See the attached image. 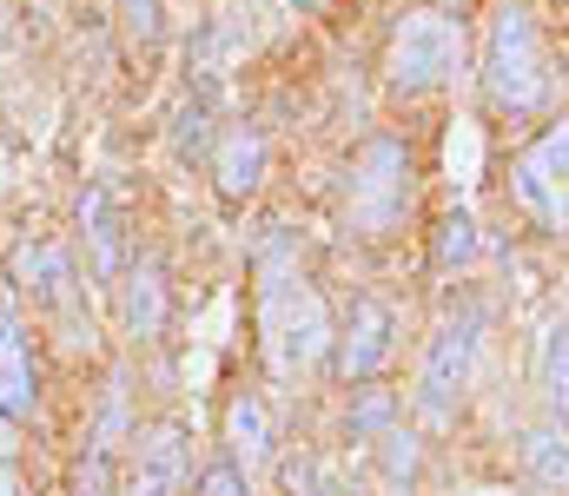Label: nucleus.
<instances>
[{
	"label": "nucleus",
	"mask_w": 569,
	"mask_h": 496,
	"mask_svg": "<svg viewBox=\"0 0 569 496\" xmlns=\"http://www.w3.org/2000/svg\"><path fill=\"white\" fill-rule=\"evenodd\" d=\"M259 325H266V351H272V364L284 377H305V371L331 364L338 325L325 318V305L305 285L284 239H266V252H259Z\"/></svg>",
	"instance_id": "1"
},
{
	"label": "nucleus",
	"mask_w": 569,
	"mask_h": 496,
	"mask_svg": "<svg viewBox=\"0 0 569 496\" xmlns=\"http://www.w3.org/2000/svg\"><path fill=\"white\" fill-rule=\"evenodd\" d=\"M550 93H557V80H550L543 27L523 0H503L483 33V100L497 120H537L550 107Z\"/></svg>",
	"instance_id": "2"
},
{
	"label": "nucleus",
	"mask_w": 569,
	"mask_h": 496,
	"mask_svg": "<svg viewBox=\"0 0 569 496\" xmlns=\"http://www.w3.org/2000/svg\"><path fill=\"white\" fill-rule=\"evenodd\" d=\"M418 199V160L398 133H371L358 140V153L345 165V225L358 239H391L405 225Z\"/></svg>",
	"instance_id": "3"
},
{
	"label": "nucleus",
	"mask_w": 569,
	"mask_h": 496,
	"mask_svg": "<svg viewBox=\"0 0 569 496\" xmlns=\"http://www.w3.org/2000/svg\"><path fill=\"white\" fill-rule=\"evenodd\" d=\"M477 351H483V305H477V298H463L443 325L430 331L425 364H418L411 411H418V424H425V431H437V424H450V417H457V404H463V391H470V377H477Z\"/></svg>",
	"instance_id": "4"
},
{
	"label": "nucleus",
	"mask_w": 569,
	"mask_h": 496,
	"mask_svg": "<svg viewBox=\"0 0 569 496\" xmlns=\"http://www.w3.org/2000/svg\"><path fill=\"white\" fill-rule=\"evenodd\" d=\"M457 53H463L457 20L437 13V7H411V13H398L391 47H385V87H391L398 100H430V93L450 87Z\"/></svg>",
	"instance_id": "5"
},
{
	"label": "nucleus",
	"mask_w": 569,
	"mask_h": 496,
	"mask_svg": "<svg viewBox=\"0 0 569 496\" xmlns=\"http://www.w3.org/2000/svg\"><path fill=\"white\" fill-rule=\"evenodd\" d=\"M510 205L537 232H569V120H550L517 160H510Z\"/></svg>",
	"instance_id": "6"
},
{
	"label": "nucleus",
	"mask_w": 569,
	"mask_h": 496,
	"mask_svg": "<svg viewBox=\"0 0 569 496\" xmlns=\"http://www.w3.org/2000/svg\"><path fill=\"white\" fill-rule=\"evenodd\" d=\"M391 351H398V312L385 305V298H351V312H345V325L331 337V377L338 384H371L385 364H391Z\"/></svg>",
	"instance_id": "7"
},
{
	"label": "nucleus",
	"mask_w": 569,
	"mask_h": 496,
	"mask_svg": "<svg viewBox=\"0 0 569 496\" xmlns=\"http://www.w3.org/2000/svg\"><path fill=\"white\" fill-rule=\"evenodd\" d=\"M186 464H192V437L179 417H159L133 444V477L127 496H186Z\"/></svg>",
	"instance_id": "8"
},
{
	"label": "nucleus",
	"mask_w": 569,
	"mask_h": 496,
	"mask_svg": "<svg viewBox=\"0 0 569 496\" xmlns=\"http://www.w3.org/2000/svg\"><path fill=\"white\" fill-rule=\"evenodd\" d=\"M7 272H13L20 298H33V305H47V312H60V305L73 298V259H67V245H53V239H20L13 259H7Z\"/></svg>",
	"instance_id": "9"
},
{
	"label": "nucleus",
	"mask_w": 569,
	"mask_h": 496,
	"mask_svg": "<svg viewBox=\"0 0 569 496\" xmlns=\"http://www.w3.org/2000/svg\"><path fill=\"white\" fill-rule=\"evenodd\" d=\"M212 185H219V199L226 205H246L259 185H266V133H252V126H226L219 140H212Z\"/></svg>",
	"instance_id": "10"
},
{
	"label": "nucleus",
	"mask_w": 569,
	"mask_h": 496,
	"mask_svg": "<svg viewBox=\"0 0 569 496\" xmlns=\"http://www.w3.org/2000/svg\"><path fill=\"white\" fill-rule=\"evenodd\" d=\"M40 411V364H33V344L13 312H0V417L7 424H27Z\"/></svg>",
	"instance_id": "11"
},
{
	"label": "nucleus",
	"mask_w": 569,
	"mask_h": 496,
	"mask_svg": "<svg viewBox=\"0 0 569 496\" xmlns=\"http://www.w3.org/2000/svg\"><path fill=\"white\" fill-rule=\"evenodd\" d=\"M80 232H87V259H93V279H120L133 252H127V225H120L113 185H87V192H80Z\"/></svg>",
	"instance_id": "12"
},
{
	"label": "nucleus",
	"mask_w": 569,
	"mask_h": 496,
	"mask_svg": "<svg viewBox=\"0 0 569 496\" xmlns=\"http://www.w3.org/2000/svg\"><path fill=\"white\" fill-rule=\"evenodd\" d=\"M166 265L159 259H127V272H120V325L127 337H140L152 344L159 331H166Z\"/></svg>",
	"instance_id": "13"
},
{
	"label": "nucleus",
	"mask_w": 569,
	"mask_h": 496,
	"mask_svg": "<svg viewBox=\"0 0 569 496\" xmlns=\"http://www.w3.org/2000/svg\"><path fill=\"white\" fill-rule=\"evenodd\" d=\"M517 464L543 496H569V424L537 417L530 431H517Z\"/></svg>",
	"instance_id": "14"
},
{
	"label": "nucleus",
	"mask_w": 569,
	"mask_h": 496,
	"mask_svg": "<svg viewBox=\"0 0 569 496\" xmlns=\"http://www.w3.org/2000/svg\"><path fill=\"white\" fill-rule=\"evenodd\" d=\"M530 391L543 404V417L569 424V318H550L537 337V357H530Z\"/></svg>",
	"instance_id": "15"
},
{
	"label": "nucleus",
	"mask_w": 569,
	"mask_h": 496,
	"mask_svg": "<svg viewBox=\"0 0 569 496\" xmlns=\"http://www.w3.org/2000/svg\"><path fill=\"white\" fill-rule=\"evenodd\" d=\"M272 451H279V437H272L266 397H259V391H232V397H226V457H232V464H266Z\"/></svg>",
	"instance_id": "16"
},
{
	"label": "nucleus",
	"mask_w": 569,
	"mask_h": 496,
	"mask_svg": "<svg viewBox=\"0 0 569 496\" xmlns=\"http://www.w3.org/2000/svg\"><path fill=\"white\" fill-rule=\"evenodd\" d=\"M391 424H398V391H385L378 377H371V384H351V404H345V437H351V444H378Z\"/></svg>",
	"instance_id": "17"
},
{
	"label": "nucleus",
	"mask_w": 569,
	"mask_h": 496,
	"mask_svg": "<svg viewBox=\"0 0 569 496\" xmlns=\"http://www.w3.org/2000/svg\"><path fill=\"white\" fill-rule=\"evenodd\" d=\"M371 457H378V477H385L391 490H411V484H418V470H425V437H418V431H405V424H391V431L371 444Z\"/></svg>",
	"instance_id": "18"
},
{
	"label": "nucleus",
	"mask_w": 569,
	"mask_h": 496,
	"mask_svg": "<svg viewBox=\"0 0 569 496\" xmlns=\"http://www.w3.org/2000/svg\"><path fill=\"white\" fill-rule=\"evenodd\" d=\"M477 252H483L477 219H470V212H443L437 232H430V272H463Z\"/></svg>",
	"instance_id": "19"
},
{
	"label": "nucleus",
	"mask_w": 569,
	"mask_h": 496,
	"mask_svg": "<svg viewBox=\"0 0 569 496\" xmlns=\"http://www.w3.org/2000/svg\"><path fill=\"white\" fill-rule=\"evenodd\" d=\"M192 496H259V490H252V470H246V464H232V457H212V464H199Z\"/></svg>",
	"instance_id": "20"
},
{
	"label": "nucleus",
	"mask_w": 569,
	"mask_h": 496,
	"mask_svg": "<svg viewBox=\"0 0 569 496\" xmlns=\"http://www.w3.org/2000/svg\"><path fill=\"white\" fill-rule=\"evenodd\" d=\"M120 27H127V40L159 47L166 40V0H120Z\"/></svg>",
	"instance_id": "21"
},
{
	"label": "nucleus",
	"mask_w": 569,
	"mask_h": 496,
	"mask_svg": "<svg viewBox=\"0 0 569 496\" xmlns=\"http://www.w3.org/2000/svg\"><path fill=\"white\" fill-rule=\"evenodd\" d=\"M172 126H179V133H172V140H179V153H212V140H219V133H212V113H206V100L179 107V120H172Z\"/></svg>",
	"instance_id": "22"
},
{
	"label": "nucleus",
	"mask_w": 569,
	"mask_h": 496,
	"mask_svg": "<svg viewBox=\"0 0 569 496\" xmlns=\"http://www.w3.org/2000/svg\"><path fill=\"white\" fill-rule=\"evenodd\" d=\"M279 477H284V490H291V496H311V490H318V464H311V457H298V464L284 457Z\"/></svg>",
	"instance_id": "23"
}]
</instances>
